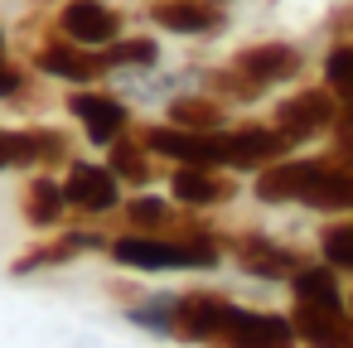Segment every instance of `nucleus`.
Returning <instances> with one entry per match:
<instances>
[{"label":"nucleus","mask_w":353,"mask_h":348,"mask_svg":"<svg viewBox=\"0 0 353 348\" xmlns=\"http://www.w3.org/2000/svg\"><path fill=\"white\" fill-rule=\"evenodd\" d=\"M107 261L131 271V276H174V271H218L228 261L223 247V227L208 223V213H199L179 237H155V232H112L107 242Z\"/></svg>","instance_id":"obj_1"},{"label":"nucleus","mask_w":353,"mask_h":348,"mask_svg":"<svg viewBox=\"0 0 353 348\" xmlns=\"http://www.w3.org/2000/svg\"><path fill=\"white\" fill-rule=\"evenodd\" d=\"M73 160V136L54 121L6 126L0 121V174H63Z\"/></svg>","instance_id":"obj_2"},{"label":"nucleus","mask_w":353,"mask_h":348,"mask_svg":"<svg viewBox=\"0 0 353 348\" xmlns=\"http://www.w3.org/2000/svg\"><path fill=\"white\" fill-rule=\"evenodd\" d=\"M44 83H63V88H102L112 78L102 49H83V44H68L63 34L49 30V20H34V44H30V59H25Z\"/></svg>","instance_id":"obj_3"},{"label":"nucleus","mask_w":353,"mask_h":348,"mask_svg":"<svg viewBox=\"0 0 353 348\" xmlns=\"http://www.w3.org/2000/svg\"><path fill=\"white\" fill-rule=\"evenodd\" d=\"M223 247H228V261L247 276V280H261V285H285L310 256L261 227H237V232H223Z\"/></svg>","instance_id":"obj_4"},{"label":"nucleus","mask_w":353,"mask_h":348,"mask_svg":"<svg viewBox=\"0 0 353 348\" xmlns=\"http://www.w3.org/2000/svg\"><path fill=\"white\" fill-rule=\"evenodd\" d=\"M107 232L102 227H92V223H68V227H59V232H49V237H39V242H30L6 271L15 276V280H25V276H44V271H63V266H73V261H83V256H107Z\"/></svg>","instance_id":"obj_5"},{"label":"nucleus","mask_w":353,"mask_h":348,"mask_svg":"<svg viewBox=\"0 0 353 348\" xmlns=\"http://www.w3.org/2000/svg\"><path fill=\"white\" fill-rule=\"evenodd\" d=\"M334 116H339V97H334L324 83H305V88L285 92V97L271 107L266 121H271L295 150H305V145H314V141H329Z\"/></svg>","instance_id":"obj_6"},{"label":"nucleus","mask_w":353,"mask_h":348,"mask_svg":"<svg viewBox=\"0 0 353 348\" xmlns=\"http://www.w3.org/2000/svg\"><path fill=\"white\" fill-rule=\"evenodd\" d=\"M63 112L78 121L83 141L92 150H107L112 141H121L126 131H136V112L121 92L112 88H68L63 92Z\"/></svg>","instance_id":"obj_7"},{"label":"nucleus","mask_w":353,"mask_h":348,"mask_svg":"<svg viewBox=\"0 0 353 348\" xmlns=\"http://www.w3.org/2000/svg\"><path fill=\"white\" fill-rule=\"evenodd\" d=\"M59 179H63L68 213L83 218V223L112 218V213H121V203H126V184L107 170V160H83V155H73Z\"/></svg>","instance_id":"obj_8"},{"label":"nucleus","mask_w":353,"mask_h":348,"mask_svg":"<svg viewBox=\"0 0 353 348\" xmlns=\"http://www.w3.org/2000/svg\"><path fill=\"white\" fill-rule=\"evenodd\" d=\"M49 30L83 49H107L126 34V10L117 0H59L49 10Z\"/></svg>","instance_id":"obj_9"},{"label":"nucleus","mask_w":353,"mask_h":348,"mask_svg":"<svg viewBox=\"0 0 353 348\" xmlns=\"http://www.w3.org/2000/svg\"><path fill=\"white\" fill-rule=\"evenodd\" d=\"M228 63H232V68H242V73L266 92V97H271L276 88L300 83V78H305V68H310L305 49H300V44H290V39H252V44L232 49V54H228Z\"/></svg>","instance_id":"obj_10"},{"label":"nucleus","mask_w":353,"mask_h":348,"mask_svg":"<svg viewBox=\"0 0 353 348\" xmlns=\"http://www.w3.org/2000/svg\"><path fill=\"white\" fill-rule=\"evenodd\" d=\"M213 348H300L295 324L285 309H256V305H232Z\"/></svg>","instance_id":"obj_11"},{"label":"nucleus","mask_w":353,"mask_h":348,"mask_svg":"<svg viewBox=\"0 0 353 348\" xmlns=\"http://www.w3.org/2000/svg\"><path fill=\"white\" fill-rule=\"evenodd\" d=\"M145 20L150 30L174 39H218L232 25L228 6H218V0H145Z\"/></svg>","instance_id":"obj_12"},{"label":"nucleus","mask_w":353,"mask_h":348,"mask_svg":"<svg viewBox=\"0 0 353 348\" xmlns=\"http://www.w3.org/2000/svg\"><path fill=\"white\" fill-rule=\"evenodd\" d=\"M223 150H228V174H261L266 165L295 155V145L271 121H232L223 131Z\"/></svg>","instance_id":"obj_13"},{"label":"nucleus","mask_w":353,"mask_h":348,"mask_svg":"<svg viewBox=\"0 0 353 348\" xmlns=\"http://www.w3.org/2000/svg\"><path fill=\"white\" fill-rule=\"evenodd\" d=\"M237 300L213 290V285H194V290H179V305H174V343H189V348H213L228 309Z\"/></svg>","instance_id":"obj_14"},{"label":"nucleus","mask_w":353,"mask_h":348,"mask_svg":"<svg viewBox=\"0 0 353 348\" xmlns=\"http://www.w3.org/2000/svg\"><path fill=\"white\" fill-rule=\"evenodd\" d=\"M165 194H170L179 208H189V213H213V208H228V203L242 194V184H237V174H228V170L174 165V170L165 174Z\"/></svg>","instance_id":"obj_15"},{"label":"nucleus","mask_w":353,"mask_h":348,"mask_svg":"<svg viewBox=\"0 0 353 348\" xmlns=\"http://www.w3.org/2000/svg\"><path fill=\"white\" fill-rule=\"evenodd\" d=\"M319 160H324V150H319V155L295 150V155L266 165L261 174H252V198H256L261 208H300V198H305V189H310Z\"/></svg>","instance_id":"obj_16"},{"label":"nucleus","mask_w":353,"mask_h":348,"mask_svg":"<svg viewBox=\"0 0 353 348\" xmlns=\"http://www.w3.org/2000/svg\"><path fill=\"white\" fill-rule=\"evenodd\" d=\"M121 227L126 232H155V237H179L199 213H189V208H179L170 194H155V189H141V194H126V203H121Z\"/></svg>","instance_id":"obj_17"},{"label":"nucleus","mask_w":353,"mask_h":348,"mask_svg":"<svg viewBox=\"0 0 353 348\" xmlns=\"http://www.w3.org/2000/svg\"><path fill=\"white\" fill-rule=\"evenodd\" d=\"M295 324L300 348H353V314L343 305H290L285 309Z\"/></svg>","instance_id":"obj_18"},{"label":"nucleus","mask_w":353,"mask_h":348,"mask_svg":"<svg viewBox=\"0 0 353 348\" xmlns=\"http://www.w3.org/2000/svg\"><path fill=\"white\" fill-rule=\"evenodd\" d=\"M20 218L34 232H59L68 227V198H63V179L59 174H25L20 184Z\"/></svg>","instance_id":"obj_19"},{"label":"nucleus","mask_w":353,"mask_h":348,"mask_svg":"<svg viewBox=\"0 0 353 348\" xmlns=\"http://www.w3.org/2000/svg\"><path fill=\"white\" fill-rule=\"evenodd\" d=\"M102 155H107V170L126 184V194H141V189H150V184L160 179V160L150 155V145L141 141V131H126V136L112 141Z\"/></svg>","instance_id":"obj_20"},{"label":"nucleus","mask_w":353,"mask_h":348,"mask_svg":"<svg viewBox=\"0 0 353 348\" xmlns=\"http://www.w3.org/2000/svg\"><path fill=\"white\" fill-rule=\"evenodd\" d=\"M170 126H184V131H228L232 126V107H223L218 97H208L203 88H189V92H174L165 102V116Z\"/></svg>","instance_id":"obj_21"},{"label":"nucleus","mask_w":353,"mask_h":348,"mask_svg":"<svg viewBox=\"0 0 353 348\" xmlns=\"http://www.w3.org/2000/svg\"><path fill=\"white\" fill-rule=\"evenodd\" d=\"M0 102L15 107V112H30V107H44V83L30 63H20L10 54V34L0 25Z\"/></svg>","instance_id":"obj_22"},{"label":"nucleus","mask_w":353,"mask_h":348,"mask_svg":"<svg viewBox=\"0 0 353 348\" xmlns=\"http://www.w3.org/2000/svg\"><path fill=\"white\" fill-rule=\"evenodd\" d=\"M102 59H107L112 78H150V73H160L165 49H160L155 34H131V30H126L117 44L102 49Z\"/></svg>","instance_id":"obj_23"},{"label":"nucleus","mask_w":353,"mask_h":348,"mask_svg":"<svg viewBox=\"0 0 353 348\" xmlns=\"http://www.w3.org/2000/svg\"><path fill=\"white\" fill-rule=\"evenodd\" d=\"M285 290H290V305H343V300H348L343 276H339L334 266H324L319 256H310V261L285 280Z\"/></svg>","instance_id":"obj_24"},{"label":"nucleus","mask_w":353,"mask_h":348,"mask_svg":"<svg viewBox=\"0 0 353 348\" xmlns=\"http://www.w3.org/2000/svg\"><path fill=\"white\" fill-rule=\"evenodd\" d=\"M174 305H179V290H150V295L121 305V319L150 338H174Z\"/></svg>","instance_id":"obj_25"},{"label":"nucleus","mask_w":353,"mask_h":348,"mask_svg":"<svg viewBox=\"0 0 353 348\" xmlns=\"http://www.w3.org/2000/svg\"><path fill=\"white\" fill-rule=\"evenodd\" d=\"M199 88L208 92V97H218L223 107H256L266 92L242 73V68H232V63H213V68H199Z\"/></svg>","instance_id":"obj_26"},{"label":"nucleus","mask_w":353,"mask_h":348,"mask_svg":"<svg viewBox=\"0 0 353 348\" xmlns=\"http://www.w3.org/2000/svg\"><path fill=\"white\" fill-rule=\"evenodd\" d=\"M314 256L339 276H353V218H329L314 237Z\"/></svg>","instance_id":"obj_27"},{"label":"nucleus","mask_w":353,"mask_h":348,"mask_svg":"<svg viewBox=\"0 0 353 348\" xmlns=\"http://www.w3.org/2000/svg\"><path fill=\"white\" fill-rule=\"evenodd\" d=\"M319 83H324L339 102L353 97V39H339V44L324 49V59H319Z\"/></svg>","instance_id":"obj_28"},{"label":"nucleus","mask_w":353,"mask_h":348,"mask_svg":"<svg viewBox=\"0 0 353 348\" xmlns=\"http://www.w3.org/2000/svg\"><path fill=\"white\" fill-rule=\"evenodd\" d=\"M329 155L353 165V97L339 102V116H334V131H329Z\"/></svg>","instance_id":"obj_29"},{"label":"nucleus","mask_w":353,"mask_h":348,"mask_svg":"<svg viewBox=\"0 0 353 348\" xmlns=\"http://www.w3.org/2000/svg\"><path fill=\"white\" fill-rule=\"evenodd\" d=\"M324 34H329V44H339V39H353V0H339V6L329 10V20H324Z\"/></svg>","instance_id":"obj_30"},{"label":"nucleus","mask_w":353,"mask_h":348,"mask_svg":"<svg viewBox=\"0 0 353 348\" xmlns=\"http://www.w3.org/2000/svg\"><path fill=\"white\" fill-rule=\"evenodd\" d=\"M34 6H59V0H34Z\"/></svg>","instance_id":"obj_31"},{"label":"nucleus","mask_w":353,"mask_h":348,"mask_svg":"<svg viewBox=\"0 0 353 348\" xmlns=\"http://www.w3.org/2000/svg\"><path fill=\"white\" fill-rule=\"evenodd\" d=\"M348 314H353V290H348Z\"/></svg>","instance_id":"obj_32"},{"label":"nucleus","mask_w":353,"mask_h":348,"mask_svg":"<svg viewBox=\"0 0 353 348\" xmlns=\"http://www.w3.org/2000/svg\"><path fill=\"white\" fill-rule=\"evenodd\" d=\"M218 6H232V0H218Z\"/></svg>","instance_id":"obj_33"}]
</instances>
